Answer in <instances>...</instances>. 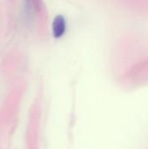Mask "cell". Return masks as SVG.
<instances>
[{
  "mask_svg": "<svg viewBox=\"0 0 148 149\" xmlns=\"http://www.w3.org/2000/svg\"><path fill=\"white\" fill-rule=\"evenodd\" d=\"M65 31V21L62 16H57L52 23V33L54 38H60Z\"/></svg>",
  "mask_w": 148,
  "mask_h": 149,
  "instance_id": "6da1fadb",
  "label": "cell"
}]
</instances>
